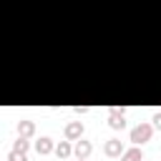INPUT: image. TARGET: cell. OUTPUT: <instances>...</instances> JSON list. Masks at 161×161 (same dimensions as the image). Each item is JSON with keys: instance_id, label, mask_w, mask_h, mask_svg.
Segmentation results:
<instances>
[{"instance_id": "1", "label": "cell", "mask_w": 161, "mask_h": 161, "mask_svg": "<svg viewBox=\"0 0 161 161\" xmlns=\"http://www.w3.org/2000/svg\"><path fill=\"white\" fill-rule=\"evenodd\" d=\"M151 136H153V126H151V123H138L136 128H131V141H133L136 146L151 141Z\"/></svg>"}, {"instance_id": "2", "label": "cell", "mask_w": 161, "mask_h": 161, "mask_svg": "<svg viewBox=\"0 0 161 161\" xmlns=\"http://www.w3.org/2000/svg\"><path fill=\"white\" fill-rule=\"evenodd\" d=\"M123 113H126V108H111V111H108V126H111L113 131H121V128L126 126Z\"/></svg>"}, {"instance_id": "3", "label": "cell", "mask_w": 161, "mask_h": 161, "mask_svg": "<svg viewBox=\"0 0 161 161\" xmlns=\"http://www.w3.org/2000/svg\"><path fill=\"white\" fill-rule=\"evenodd\" d=\"M63 136H65L68 141H78V138L83 136V123H80V121H70V123L65 126Z\"/></svg>"}, {"instance_id": "4", "label": "cell", "mask_w": 161, "mask_h": 161, "mask_svg": "<svg viewBox=\"0 0 161 161\" xmlns=\"http://www.w3.org/2000/svg\"><path fill=\"white\" fill-rule=\"evenodd\" d=\"M126 148H123V143L118 141V138H108L106 141V146H103V153L106 156H111V158H116V156H121Z\"/></svg>"}, {"instance_id": "5", "label": "cell", "mask_w": 161, "mask_h": 161, "mask_svg": "<svg viewBox=\"0 0 161 161\" xmlns=\"http://www.w3.org/2000/svg\"><path fill=\"white\" fill-rule=\"evenodd\" d=\"M91 151H93L91 141H83V138H78V141H75V146H73L75 158H88V156H91Z\"/></svg>"}, {"instance_id": "6", "label": "cell", "mask_w": 161, "mask_h": 161, "mask_svg": "<svg viewBox=\"0 0 161 161\" xmlns=\"http://www.w3.org/2000/svg\"><path fill=\"white\" fill-rule=\"evenodd\" d=\"M33 133H35V123L33 121H28V118L25 121H18V136L20 138H30Z\"/></svg>"}, {"instance_id": "7", "label": "cell", "mask_w": 161, "mask_h": 161, "mask_svg": "<svg viewBox=\"0 0 161 161\" xmlns=\"http://www.w3.org/2000/svg\"><path fill=\"white\" fill-rule=\"evenodd\" d=\"M121 161H143V151L138 146H131V148H126L121 153Z\"/></svg>"}, {"instance_id": "8", "label": "cell", "mask_w": 161, "mask_h": 161, "mask_svg": "<svg viewBox=\"0 0 161 161\" xmlns=\"http://www.w3.org/2000/svg\"><path fill=\"white\" fill-rule=\"evenodd\" d=\"M35 151L40 153V156H45V153H50V151H55V146H53V141L48 138V136H43L38 143H35Z\"/></svg>"}, {"instance_id": "9", "label": "cell", "mask_w": 161, "mask_h": 161, "mask_svg": "<svg viewBox=\"0 0 161 161\" xmlns=\"http://www.w3.org/2000/svg\"><path fill=\"white\" fill-rule=\"evenodd\" d=\"M70 153H73V148H70L68 141H60V143L55 146V156H58V158H68Z\"/></svg>"}, {"instance_id": "10", "label": "cell", "mask_w": 161, "mask_h": 161, "mask_svg": "<svg viewBox=\"0 0 161 161\" xmlns=\"http://www.w3.org/2000/svg\"><path fill=\"white\" fill-rule=\"evenodd\" d=\"M13 148H15V151H25V153H28L30 143H28V138H20V136H18V141L13 143Z\"/></svg>"}, {"instance_id": "11", "label": "cell", "mask_w": 161, "mask_h": 161, "mask_svg": "<svg viewBox=\"0 0 161 161\" xmlns=\"http://www.w3.org/2000/svg\"><path fill=\"white\" fill-rule=\"evenodd\" d=\"M8 161H28V156H25V151H15V148H13V151L8 153Z\"/></svg>"}, {"instance_id": "12", "label": "cell", "mask_w": 161, "mask_h": 161, "mask_svg": "<svg viewBox=\"0 0 161 161\" xmlns=\"http://www.w3.org/2000/svg\"><path fill=\"white\" fill-rule=\"evenodd\" d=\"M153 126H156V128H161V111H156V113H153Z\"/></svg>"}, {"instance_id": "13", "label": "cell", "mask_w": 161, "mask_h": 161, "mask_svg": "<svg viewBox=\"0 0 161 161\" xmlns=\"http://www.w3.org/2000/svg\"><path fill=\"white\" fill-rule=\"evenodd\" d=\"M78 161H86V158H78Z\"/></svg>"}]
</instances>
